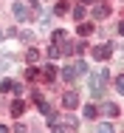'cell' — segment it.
I'll return each instance as SVG.
<instances>
[{
	"instance_id": "11",
	"label": "cell",
	"mask_w": 124,
	"mask_h": 133,
	"mask_svg": "<svg viewBox=\"0 0 124 133\" xmlns=\"http://www.w3.org/2000/svg\"><path fill=\"white\" fill-rule=\"evenodd\" d=\"M51 40H54V45H62L68 37H65V31H54V34H51Z\"/></svg>"
},
{
	"instance_id": "23",
	"label": "cell",
	"mask_w": 124,
	"mask_h": 133,
	"mask_svg": "<svg viewBox=\"0 0 124 133\" xmlns=\"http://www.w3.org/2000/svg\"><path fill=\"white\" fill-rule=\"evenodd\" d=\"M31 6H40V0H31Z\"/></svg>"
},
{
	"instance_id": "25",
	"label": "cell",
	"mask_w": 124,
	"mask_h": 133,
	"mask_svg": "<svg viewBox=\"0 0 124 133\" xmlns=\"http://www.w3.org/2000/svg\"><path fill=\"white\" fill-rule=\"evenodd\" d=\"M82 3H93V0H82Z\"/></svg>"
},
{
	"instance_id": "20",
	"label": "cell",
	"mask_w": 124,
	"mask_h": 133,
	"mask_svg": "<svg viewBox=\"0 0 124 133\" xmlns=\"http://www.w3.org/2000/svg\"><path fill=\"white\" fill-rule=\"evenodd\" d=\"M90 31H93V26H87V23H85V26H79V34H82V37H85V34H90Z\"/></svg>"
},
{
	"instance_id": "2",
	"label": "cell",
	"mask_w": 124,
	"mask_h": 133,
	"mask_svg": "<svg viewBox=\"0 0 124 133\" xmlns=\"http://www.w3.org/2000/svg\"><path fill=\"white\" fill-rule=\"evenodd\" d=\"M85 71H87V65L79 59V62H74V65H65V68H62V79L71 82V79H76V77H82Z\"/></svg>"
},
{
	"instance_id": "17",
	"label": "cell",
	"mask_w": 124,
	"mask_h": 133,
	"mask_svg": "<svg viewBox=\"0 0 124 133\" xmlns=\"http://www.w3.org/2000/svg\"><path fill=\"white\" fill-rule=\"evenodd\" d=\"M54 11H56V14H65V11H68V3H56Z\"/></svg>"
},
{
	"instance_id": "21",
	"label": "cell",
	"mask_w": 124,
	"mask_h": 133,
	"mask_svg": "<svg viewBox=\"0 0 124 133\" xmlns=\"http://www.w3.org/2000/svg\"><path fill=\"white\" fill-rule=\"evenodd\" d=\"M59 54H62V51H59V45H54V48H51V51H48V57H51V59H56Z\"/></svg>"
},
{
	"instance_id": "24",
	"label": "cell",
	"mask_w": 124,
	"mask_h": 133,
	"mask_svg": "<svg viewBox=\"0 0 124 133\" xmlns=\"http://www.w3.org/2000/svg\"><path fill=\"white\" fill-rule=\"evenodd\" d=\"M3 37H6V31H3V28H0V40H3Z\"/></svg>"
},
{
	"instance_id": "5",
	"label": "cell",
	"mask_w": 124,
	"mask_h": 133,
	"mask_svg": "<svg viewBox=\"0 0 124 133\" xmlns=\"http://www.w3.org/2000/svg\"><path fill=\"white\" fill-rule=\"evenodd\" d=\"M62 128H65V130H79V119H76V116H65V119L59 122V130H62Z\"/></svg>"
},
{
	"instance_id": "10",
	"label": "cell",
	"mask_w": 124,
	"mask_h": 133,
	"mask_svg": "<svg viewBox=\"0 0 124 133\" xmlns=\"http://www.w3.org/2000/svg\"><path fill=\"white\" fill-rule=\"evenodd\" d=\"M23 110H25V105L20 102V99H14V102H11V113H14V116H23Z\"/></svg>"
},
{
	"instance_id": "19",
	"label": "cell",
	"mask_w": 124,
	"mask_h": 133,
	"mask_svg": "<svg viewBox=\"0 0 124 133\" xmlns=\"http://www.w3.org/2000/svg\"><path fill=\"white\" fill-rule=\"evenodd\" d=\"M20 40H23V43H31L34 37H31V31H20Z\"/></svg>"
},
{
	"instance_id": "8",
	"label": "cell",
	"mask_w": 124,
	"mask_h": 133,
	"mask_svg": "<svg viewBox=\"0 0 124 133\" xmlns=\"http://www.w3.org/2000/svg\"><path fill=\"white\" fill-rule=\"evenodd\" d=\"M93 17H96V20L110 17V6H96V9H93Z\"/></svg>"
},
{
	"instance_id": "4",
	"label": "cell",
	"mask_w": 124,
	"mask_h": 133,
	"mask_svg": "<svg viewBox=\"0 0 124 133\" xmlns=\"http://www.w3.org/2000/svg\"><path fill=\"white\" fill-rule=\"evenodd\" d=\"M62 105L68 108V110H74V108L79 105V94H76V91H65V96H62Z\"/></svg>"
},
{
	"instance_id": "14",
	"label": "cell",
	"mask_w": 124,
	"mask_h": 133,
	"mask_svg": "<svg viewBox=\"0 0 124 133\" xmlns=\"http://www.w3.org/2000/svg\"><path fill=\"white\" fill-rule=\"evenodd\" d=\"M37 105H40V110H42L45 116H54V108H51L48 102H45V99H42V102H37Z\"/></svg>"
},
{
	"instance_id": "15",
	"label": "cell",
	"mask_w": 124,
	"mask_h": 133,
	"mask_svg": "<svg viewBox=\"0 0 124 133\" xmlns=\"http://www.w3.org/2000/svg\"><path fill=\"white\" fill-rule=\"evenodd\" d=\"M37 77H40V68H37V65H31V68L25 71V79H37Z\"/></svg>"
},
{
	"instance_id": "3",
	"label": "cell",
	"mask_w": 124,
	"mask_h": 133,
	"mask_svg": "<svg viewBox=\"0 0 124 133\" xmlns=\"http://www.w3.org/2000/svg\"><path fill=\"white\" fill-rule=\"evenodd\" d=\"M93 57H96V59H110V57H113V43H101V45H96V48H93Z\"/></svg>"
},
{
	"instance_id": "22",
	"label": "cell",
	"mask_w": 124,
	"mask_h": 133,
	"mask_svg": "<svg viewBox=\"0 0 124 133\" xmlns=\"http://www.w3.org/2000/svg\"><path fill=\"white\" fill-rule=\"evenodd\" d=\"M116 91H119V94L124 91V77H116Z\"/></svg>"
},
{
	"instance_id": "18",
	"label": "cell",
	"mask_w": 124,
	"mask_h": 133,
	"mask_svg": "<svg viewBox=\"0 0 124 133\" xmlns=\"http://www.w3.org/2000/svg\"><path fill=\"white\" fill-rule=\"evenodd\" d=\"M0 91L9 94V91H11V79H3V82H0Z\"/></svg>"
},
{
	"instance_id": "13",
	"label": "cell",
	"mask_w": 124,
	"mask_h": 133,
	"mask_svg": "<svg viewBox=\"0 0 124 133\" xmlns=\"http://www.w3.org/2000/svg\"><path fill=\"white\" fill-rule=\"evenodd\" d=\"M42 71H45V77H48V79H54V77H56V65H54V62H48Z\"/></svg>"
},
{
	"instance_id": "7",
	"label": "cell",
	"mask_w": 124,
	"mask_h": 133,
	"mask_svg": "<svg viewBox=\"0 0 124 133\" xmlns=\"http://www.w3.org/2000/svg\"><path fill=\"white\" fill-rule=\"evenodd\" d=\"M11 11H14V17H17V20H25V14H28L23 3H11Z\"/></svg>"
},
{
	"instance_id": "6",
	"label": "cell",
	"mask_w": 124,
	"mask_h": 133,
	"mask_svg": "<svg viewBox=\"0 0 124 133\" xmlns=\"http://www.w3.org/2000/svg\"><path fill=\"white\" fill-rule=\"evenodd\" d=\"M101 113H104V116H110V119H116L121 110H119V105H116V102H104V105H101Z\"/></svg>"
},
{
	"instance_id": "16",
	"label": "cell",
	"mask_w": 124,
	"mask_h": 133,
	"mask_svg": "<svg viewBox=\"0 0 124 133\" xmlns=\"http://www.w3.org/2000/svg\"><path fill=\"white\" fill-rule=\"evenodd\" d=\"M85 14H87V11H85V6H76V9H74V17H76V20H82Z\"/></svg>"
},
{
	"instance_id": "9",
	"label": "cell",
	"mask_w": 124,
	"mask_h": 133,
	"mask_svg": "<svg viewBox=\"0 0 124 133\" xmlns=\"http://www.w3.org/2000/svg\"><path fill=\"white\" fill-rule=\"evenodd\" d=\"M82 113H85V119H96V116H99V108H96V105H85Z\"/></svg>"
},
{
	"instance_id": "1",
	"label": "cell",
	"mask_w": 124,
	"mask_h": 133,
	"mask_svg": "<svg viewBox=\"0 0 124 133\" xmlns=\"http://www.w3.org/2000/svg\"><path fill=\"white\" fill-rule=\"evenodd\" d=\"M107 79H110V71H107V68H101V71H96V74H90V96L99 99L101 94H104Z\"/></svg>"
},
{
	"instance_id": "12",
	"label": "cell",
	"mask_w": 124,
	"mask_h": 133,
	"mask_svg": "<svg viewBox=\"0 0 124 133\" xmlns=\"http://www.w3.org/2000/svg\"><path fill=\"white\" fill-rule=\"evenodd\" d=\"M25 59H28V62L34 65V62L40 59V51H37V48H28V54H25Z\"/></svg>"
}]
</instances>
